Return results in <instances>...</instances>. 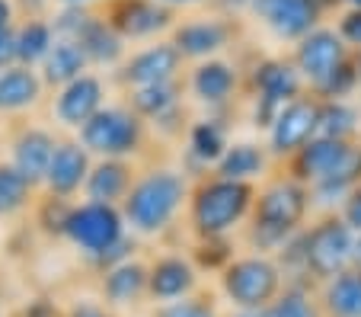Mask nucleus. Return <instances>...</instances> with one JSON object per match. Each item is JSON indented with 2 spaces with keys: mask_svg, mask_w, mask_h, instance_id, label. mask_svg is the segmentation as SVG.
Instances as JSON below:
<instances>
[{
  "mask_svg": "<svg viewBox=\"0 0 361 317\" xmlns=\"http://www.w3.org/2000/svg\"><path fill=\"white\" fill-rule=\"evenodd\" d=\"M90 170H93V154L77 141V135L74 138H58L55 157H51V164H48L42 189L51 193V196H61V199L83 196Z\"/></svg>",
  "mask_w": 361,
  "mask_h": 317,
  "instance_id": "nucleus-19",
  "label": "nucleus"
},
{
  "mask_svg": "<svg viewBox=\"0 0 361 317\" xmlns=\"http://www.w3.org/2000/svg\"><path fill=\"white\" fill-rule=\"evenodd\" d=\"M272 167V154L266 145H256V141H231V148L224 151V157L218 160L212 173L224 179H237V183H252L259 186L262 179H269Z\"/></svg>",
  "mask_w": 361,
  "mask_h": 317,
  "instance_id": "nucleus-24",
  "label": "nucleus"
},
{
  "mask_svg": "<svg viewBox=\"0 0 361 317\" xmlns=\"http://www.w3.org/2000/svg\"><path fill=\"white\" fill-rule=\"evenodd\" d=\"M20 64V52H16V29L0 35V74Z\"/></svg>",
  "mask_w": 361,
  "mask_h": 317,
  "instance_id": "nucleus-43",
  "label": "nucleus"
},
{
  "mask_svg": "<svg viewBox=\"0 0 361 317\" xmlns=\"http://www.w3.org/2000/svg\"><path fill=\"white\" fill-rule=\"evenodd\" d=\"M195 292H202V273L189 253L170 250L147 260V301H154V308L189 298Z\"/></svg>",
  "mask_w": 361,
  "mask_h": 317,
  "instance_id": "nucleus-16",
  "label": "nucleus"
},
{
  "mask_svg": "<svg viewBox=\"0 0 361 317\" xmlns=\"http://www.w3.org/2000/svg\"><path fill=\"white\" fill-rule=\"evenodd\" d=\"M355 64H358V74H361V49L355 52Z\"/></svg>",
  "mask_w": 361,
  "mask_h": 317,
  "instance_id": "nucleus-53",
  "label": "nucleus"
},
{
  "mask_svg": "<svg viewBox=\"0 0 361 317\" xmlns=\"http://www.w3.org/2000/svg\"><path fill=\"white\" fill-rule=\"evenodd\" d=\"M300 244H304V266L307 276L317 285L329 282L333 276L345 273L352 266V250H355V231L342 221L339 212H320L304 231H300Z\"/></svg>",
  "mask_w": 361,
  "mask_h": 317,
  "instance_id": "nucleus-7",
  "label": "nucleus"
},
{
  "mask_svg": "<svg viewBox=\"0 0 361 317\" xmlns=\"http://www.w3.org/2000/svg\"><path fill=\"white\" fill-rule=\"evenodd\" d=\"M352 55L355 52L348 49V42L339 35V29L323 23V26H317L314 32L304 35V39L294 45L291 61H294V68L300 71V77H304L307 90H314V87H320L336 68H342Z\"/></svg>",
  "mask_w": 361,
  "mask_h": 317,
  "instance_id": "nucleus-13",
  "label": "nucleus"
},
{
  "mask_svg": "<svg viewBox=\"0 0 361 317\" xmlns=\"http://www.w3.org/2000/svg\"><path fill=\"white\" fill-rule=\"evenodd\" d=\"M35 189L39 186L29 177H23L10 160H0V218H13L32 208L39 199Z\"/></svg>",
  "mask_w": 361,
  "mask_h": 317,
  "instance_id": "nucleus-31",
  "label": "nucleus"
},
{
  "mask_svg": "<svg viewBox=\"0 0 361 317\" xmlns=\"http://www.w3.org/2000/svg\"><path fill=\"white\" fill-rule=\"evenodd\" d=\"M361 135V109L352 100H320V138L333 141H358Z\"/></svg>",
  "mask_w": 361,
  "mask_h": 317,
  "instance_id": "nucleus-32",
  "label": "nucleus"
},
{
  "mask_svg": "<svg viewBox=\"0 0 361 317\" xmlns=\"http://www.w3.org/2000/svg\"><path fill=\"white\" fill-rule=\"evenodd\" d=\"M246 90H250V103H252L250 109L252 125L269 131L275 116L281 112V106H288L291 100L307 93V83L300 77V71L294 68L291 58L266 55L256 58L252 68L246 71Z\"/></svg>",
  "mask_w": 361,
  "mask_h": 317,
  "instance_id": "nucleus-6",
  "label": "nucleus"
},
{
  "mask_svg": "<svg viewBox=\"0 0 361 317\" xmlns=\"http://www.w3.org/2000/svg\"><path fill=\"white\" fill-rule=\"evenodd\" d=\"M269 317H326L320 308L317 285H285L272 301Z\"/></svg>",
  "mask_w": 361,
  "mask_h": 317,
  "instance_id": "nucleus-34",
  "label": "nucleus"
},
{
  "mask_svg": "<svg viewBox=\"0 0 361 317\" xmlns=\"http://www.w3.org/2000/svg\"><path fill=\"white\" fill-rule=\"evenodd\" d=\"M55 148H58V135L51 128H45V125H23L13 135V141H10V164L23 177L32 179L35 186H42L48 164L55 157Z\"/></svg>",
  "mask_w": 361,
  "mask_h": 317,
  "instance_id": "nucleus-20",
  "label": "nucleus"
},
{
  "mask_svg": "<svg viewBox=\"0 0 361 317\" xmlns=\"http://www.w3.org/2000/svg\"><path fill=\"white\" fill-rule=\"evenodd\" d=\"M160 4H166V7H173L179 13V10H185V7H204V4L212 7L214 0H160Z\"/></svg>",
  "mask_w": 361,
  "mask_h": 317,
  "instance_id": "nucleus-48",
  "label": "nucleus"
},
{
  "mask_svg": "<svg viewBox=\"0 0 361 317\" xmlns=\"http://www.w3.org/2000/svg\"><path fill=\"white\" fill-rule=\"evenodd\" d=\"M185 97V77L183 80H170V83H154V87H141L125 93V103L137 112L147 125H154L157 119H164L166 112L179 109Z\"/></svg>",
  "mask_w": 361,
  "mask_h": 317,
  "instance_id": "nucleus-28",
  "label": "nucleus"
},
{
  "mask_svg": "<svg viewBox=\"0 0 361 317\" xmlns=\"http://www.w3.org/2000/svg\"><path fill=\"white\" fill-rule=\"evenodd\" d=\"M310 215H314L310 186H304L291 173H272L256 189V205L240 237L252 253L275 256L294 234L310 225Z\"/></svg>",
  "mask_w": 361,
  "mask_h": 317,
  "instance_id": "nucleus-1",
  "label": "nucleus"
},
{
  "mask_svg": "<svg viewBox=\"0 0 361 317\" xmlns=\"http://www.w3.org/2000/svg\"><path fill=\"white\" fill-rule=\"evenodd\" d=\"M64 317H118V314L106 308L99 298H87V301H77L71 311H64Z\"/></svg>",
  "mask_w": 361,
  "mask_h": 317,
  "instance_id": "nucleus-42",
  "label": "nucleus"
},
{
  "mask_svg": "<svg viewBox=\"0 0 361 317\" xmlns=\"http://www.w3.org/2000/svg\"><path fill=\"white\" fill-rule=\"evenodd\" d=\"M252 7V0H214L212 10L221 16H233V20H240V16H246Z\"/></svg>",
  "mask_w": 361,
  "mask_h": 317,
  "instance_id": "nucleus-46",
  "label": "nucleus"
},
{
  "mask_svg": "<svg viewBox=\"0 0 361 317\" xmlns=\"http://www.w3.org/2000/svg\"><path fill=\"white\" fill-rule=\"evenodd\" d=\"M243 87L246 77L240 64L227 61V58H208V61H198L185 71V93L208 112L227 109Z\"/></svg>",
  "mask_w": 361,
  "mask_h": 317,
  "instance_id": "nucleus-14",
  "label": "nucleus"
},
{
  "mask_svg": "<svg viewBox=\"0 0 361 317\" xmlns=\"http://www.w3.org/2000/svg\"><path fill=\"white\" fill-rule=\"evenodd\" d=\"M218 289L233 311H269L285 289V273L266 253H237L218 276Z\"/></svg>",
  "mask_w": 361,
  "mask_h": 317,
  "instance_id": "nucleus-5",
  "label": "nucleus"
},
{
  "mask_svg": "<svg viewBox=\"0 0 361 317\" xmlns=\"http://www.w3.org/2000/svg\"><path fill=\"white\" fill-rule=\"evenodd\" d=\"M352 141H333L317 135L310 145H304L291 160L285 164V173H291L294 179H300L304 186H317L320 179H326L329 173L339 167V160L345 157Z\"/></svg>",
  "mask_w": 361,
  "mask_h": 317,
  "instance_id": "nucleus-23",
  "label": "nucleus"
},
{
  "mask_svg": "<svg viewBox=\"0 0 361 317\" xmlns=\"http://www.w3.org/2000/svg\"><path fill=\"white\" fill-rule=\"evenodd\" d=\"M74 199H61V196H39L32 205V218H35V228L42 231L45 237H51V241H61V237H68V221L71 215H74Z\"/></svg>",
  "mask_w": 361,
  "mask_h": 317,
  "instance_id": "nucleus-33",
  "label": "nucleus"
},
{
  "mask_svg": "<svg viewBox=\"0 0 361 317\" xmlns=\"http://www.w3.org/2000/svg\"><path fill=\"white\" fill-rule=\"evenodd\" d=\"M39 74H42V80H45V87L61 90V87H68L71 80H77V77L90 74V58L83 55V49L77 42L58 39L55 49L48 52V58L42 61Z\"/></svg>",
  "mask_w": 361,
  "mask_h": 317,
  "instance_id": "nucleus-27",
  "label": "nucleus"
},
{
  "mask_svg": "<svg viewBox=\"0 0 361 317\" xmlns=\"http://www.w3.org/2000/svg\"><path fill=\"white\" fill-rule=\"evenodd\" d=\"M77 45H80L83 55L90 58V68H112L116 71L118 64L128 58V42L106 23L102 10L93 13V20L87 23V29H83L80 39H77Z\"/></svg>",
  "mask_w": 361,
  "mask_h": 317,
  "instance_id": "nucleus-26",
  "label": "nucleus"
},
{
  "mask_svg": "<svg viewBox=\"0 0 361 317\" xmlns=\"http://www.w3.org/2000/svg\"><path fill=\"white\" fill-rule=\"evenodd\" d=\"M55 0H13L16 13L23 16V20H45V10L51 7Z\"/></svg>",
  "mask_w": 361,
  "mask_h": 317,
  "instance_id": "nucleus-45",
  "label": "nucleus"
},
{
  "mask_svg": "<svg viewBox=\"0 0 361 317\" xmlns=\"http://www.w3.org/2000/svg\"><path fill=\"white\" fill-rule=\"evenodd\" d=\"M166 39L176 45V52L185 58V64H198L208 58H221V52H227L231 45H237L240 39V20L221 13H198L185 16L173 26V32Z\"/></svg>",
  "mask_w": 361,
  "mask_h": 317,
  "instance_id": "nucleus-8",
  "label": "nucleus"
},
{
  "mask_svg": "<svg viewBox=\"0 0 361 317\" xmlns=\"http://www.w3.org/2000/svg\"><path fill=\"white\" fill-rule=\"evenodd\" d=\"M137 173V160H93V170L87 177V186H83V199L87 202H99V205H118L128 199L131 186H135Z\"/></svg>",
  "mask_w": 361,
  "mask_h": 317,
  "instance_id": "nucleus-21",
  "label": "nucleus"
},
{
  "mask_svg": "<svg viewBox=\"0 0 361 317\" xmlns=\"http://www.w3.org/2000/svg\"><path fill=\"white\" fill-rule=\"evenodd\" d=\"M20 317H64V311L51 298H32V301L23 304Z\"/></svg>",
  "mask_w": 361,
  "mask_h": 317,
  "instance_id": "nucleus-44",
  "label": "nucleus"
},
{
  "mask_svg": "<svg viewBox=\"0 0 361 317\" xmlns=\"http://www.w3.org/2000/svg\"><path fill=\"white\" fill-rule=\"evenodd\" d=\"M227 148H231V125H227L218 112L192 119L189 131H185V167L195 170L192 179L212 173L214 167H218V160L224 157Z\"/></svg>",
  "mask_w": 361,
  "mask_h": 317,
  "instance_id": "nucleus-18",
  "label": "nucleus"
},
{
  "mask_svg": "<svg viewBox=\"0 0 361 317\" xmlns=\"http://www.w3.org/2000/svg\"><path fill=\"white\" fill-rule=\"evenodd\" d=\"M16 7H13V0H0V35L10 32V29H16Z\"/></svg>",
  "mask_w": 361,
  "mask_h": 317,
  "instance_id": "nucleus-47",
  "label": "nucleus"
},
{
  "mask_svg": "<svg viewBox=\"0 0 361 317\" xmlns=\"http://www.w3.org/2000/svg\"><path fill=\"white\" fill-rule=\"evenodd\" d=\"M326 317H361V273L348 266L317 289Z\"/></svg>",
  "mask_w": 361,
  "mask_h": 317,
  "instance_id": "nucleus-29",
  "label": "nucleus"
},
{
  "mask_svg": "<svg viewBox=\"0 0 361 317\" xmlns=\"http://www.w3.org/2000/svg\"><path fill=\"white\" fill-rule=\"evenodd\" d=\"M352 269L361 273V234H355V250H352Z\"/></svg>",
  "mask_w": 361,
  "mask_h": 317,
  "instance_id": "nucleus-50",
  "label": "nucleus"
},
{
  "mask_svg": "<svg viewBox=\"0 0 361 317\" xmlns=\"http://www.w3.org/2000/svg\"><path fill=\"white\" fill-rule=\"evenodd\" d=\"M135 256H137V237L128 234V237H122L116 247H109V250H102V253L90 256L87 263L102 276V273H109V269H116V266H122V263L135 260Z\"/></svg>",
  "mask_w": 361,
  "mask_h": 317,
  "instance_id": "nucleus-39",
  "label": "nucleus"
},
{
  "mask_svg": "<svg viewBox=\"0 0 361 317\" xmlns=\"http://www.w3.org/2000/svg\"><path fill=\"white\" fill-rule=\"evenodd\" d=\"M358 87H361V74H358V64H355V55H352L345 64H342V68H336L333 74H329L320 87L310 90V93H314L317 100H323V103H333V100L355 97V93H358Z\"/></svg>",
  "mask_w": 361,
  "mask_h": 317,
  "instance_id": "nucleus-36",
  "label": "nucleus"
},
{
  "mask_svg": "<svg viewBox=\"0 0 361 317\" xmlns=\"http://www.w3.org/2000/svg\"><path fill=\"white\" fill-rule=\"evenodd\" d=\"M99 301L109 311L137 308L147 301V260L135 256V260L122 263V266L109 269L99 276Z\"/></svg>",
  "mask_w": 361,
  "mask_h": 317,
  "instance_id": "nucleus-22",
  "label": "nucleus"
},
{
  "mask_svg": "<svg viewBox=\"0 0 361 317\" xmlns=\"http://www.w3.org/2000/svg\"><path fill=\"white\" fill-rule=\"evenodd\" d=\"M45 80H42L39 68H16L0 74V116H16V112H29L42 103L45 97Z\"/></svg>",
  "mask_w": 361,
  "mask_h": 317,
  "instance_id": "nucleus-25",
  "label": "nucleus"
},
{
  "mask_svg": "<svg viewBox=\"0 0 361 317\" xmlns=\"http://www.w3.org/2000/svg\"><path fill=\"white\" fill-rule=\"evenodd\" d=\"M266 148L272 154V160H291L304 145L320 135V100L307 90L304 97L291 100L288 106H281V112L275 116L272 128L266 131Z\"/></svg>",
  "mask_w": 361,
  "mask_h": 317,
  "instance_id": "nucleus-12",
  "label": "nucleus"
},
{
  "mask_svg": "<svg viewBox=\"0 0 361 317\" xmlns=\"http://www.w3.org/2000/svg\"><path fill=\"white\" fill-rule=\"evenodd\" d=\"M93 13H96V10H90V7H58L55 16H51L55 35H58V39L77 42V39H80V32L87 29V23L93 20Z\"/></svg>",
  "mask_w": 361,
  "mask_h": 317,
  "instance_id": "nucleus-38",
  "label": "nucleus"
},
{
  "mask_svg": "<svg viewBox=\"0 0 361 317\" xmlns=\"http://www.w3.org/2000/svg\"><path fill=\"white\" fill-rule=\"evenodd\" d=\"M77 141L93 154V160H137L150 141V125L125 100L106 103L80 131Z\"/></svg>",
  "mask_w": 361,
  "mask_h": 317,
  "instance_id": "nucleus-4",
  "label": "nucleus"
},
{
  "mask_svg": "<svg viewBox=\"0 0 361 317\" xmlns=\"http://www.w3.org/2000/svg\"><path fill=\"white\" fill-rule=\"evenodd\" d=\"M256 189L259 186L224 179L218 173H204V177L192 179L189 205H185V228H189L192 241L240 234L256 205Z\"/></svg>",
  "mask_w": 361,
  "mask_h": 317,
  "instance_id": "nucleus-3",
  "label": "nucleus"
},
{
  "mask_svg": "<svg viewBox=\"0 0 361 317\" xmlns=\"http://www.w3.org/2000/svg\"><path fill=\"white\" fill-rule=\"evenodd\" d=\"M339 35L348 42V49L358 52L361 49V10H342L339 20H336Z\"/></svg>",
  "mask_w": 361,
  "mask_h": 317,
  "instance_id": "nucleus-40",
  "label": "nucleus"
},
{
  "mask_svg": "<svg viewBox=\"0 0 361 317\" xmlns=\"http://www.w3.org/2000/svg\"><path fill=\"white\" fill-rule=\"evenodd\" d=\"M154 317H224L218 308V298L212 292H195L189 298H179L170 304H157Z\"/></svg>",
  "mask_w": 361,
  "mask_h": 317,
  "instance_id": "nucleus-37",
  "label": "nucleus"
},
{
  "mask_svg": "<svg viewBox=\"0 0 361 317\" xmlns=\"http://www.w3.org/2000/svg\"><path fill=\"white\" fill-rule=\"evenodd\" d=\"M192 179L189 173L166 164L141 167L128 199L122 202L125 225L135 237H160L179 221L189 205Z\"/></svg>",
  "mask_w": 361,
  "mask_h": 317,
  "instance_id": "nucleus-2",
  "label": "nucleus"
},
{
  "mask_svg": "<svg viewBox=\"0 0 361 317\" xmlns=\"http://www.w3.org/2000/svg\"><path fill=\"white\" fill-rule=\"evenodd\" d=\"M192 263L198 266V273H214L221 276L231 260L237 256V244L233 237H208V241H192V250H189Z\"/></svg>",
  "mask_w": 361,
  "mask_h": 317,
  "instance_id": "nucleus-35",
  "label": "nucleus"
},
{
  "mask_svg": "<svg viewBox=\"0 0 361 317\" xmlns=\"http://www.w3.org/2000/svg\"><path fill=\"white\" fill-rule=\"evenodd\" d=\"M339 215H342V221H345V225L355 231V234H361V186H355L352 193L345 196V202H342Z\"/></svg>",
  "mask_w": 361,
  "mask_h": 317,
  "instance_id": "nucleus-41",
  "label": "nucleus"
},
{
  "mask_svg": "<svg viewBox=\"0 0 361 317\" xmlns=\"http://www.w3.org/2000/svg\"><path fill=\"white\" fill-rule=\"evenodd\" d=\"M250 16H256L275 39L298 45L304 35L323 26L326 4L323 0H252Z\"/></svg>",
  "mask_w": 361,
  "mask_h": 317,
  "instance_id": "nucleus-15",
  "label": "nucleus"
},
{
  "mask_svg": "<svg viewBox=\"0 0 361 317\" xmlns=\"http://www.w3.org/2000/svg\"><path fill=\"white\" fill-rule=\"evenodd\" d=\"M183 77H185V58L179 55L170 39L147 42L144 49L128 52V58L112 71V80H116L125 93L141 90V87H154V83L183 80Z\"/></svg>",
  "mask_w": 361,
  "mask_h": 317,
  "instance_id": "nucleus-9",
  "label": "nucleus"
},
{
  "mask_svg": "<svg viewBox=\"0 0 361 317\" xmlns=\"http://www.w3.org/2000/svg\"><path fill=\"white\" fill-rule=\"evenodd\" d=\"M55 42L58 35L51 26V16L16 23V52H20V64H26V68H42L48 52L55 49Z\"/></svg>",
  "mask_w": 361,
  "mask_h": 317,
  "instance_id": "nucleus-30",
  "label": "nucleus"
},
{
  "mask_svg": "<svg viewBox=\"0 0 361 317\" xmlns=\"http://www.w3.org/2000/svg\"><path fill=\"white\" fill-rule=\"evenodd\" d=\"M58 7H90V10H96V7H106L109 0H55Z\"/></svg>",
  "mask_w": 361,
  "mask_h": 317,
  "instance_id": "nucleus-49",
  "label": "nucleus"
},
{
  "mask_svg": "<svg viewBox=\"0 0 361 317\" xmlns=\"http://www.w3.org/2000/svg\"><path fill=\"white\" fill-rule=\"evenodd\" d=\"M106 23L122 35L125 42H157L173 32L179 13L160 0H109L99 7Z\"/></svg>",
  "mask_w": 361,
  "mask_h": 317,
  "instance_id": "nucleus-11",
  "label": "nucleus"
},
{
  "mask_svg": "<svg viewBox=\"0 0 361 317\" xmlns=\"http://www.w3.org/2000/svg\"><path fill=\"white\" fill-rule=\"evenodd\" d=\"M224 317H269V311H231Z\"/></svg>",
  "mask_w": 361,
  "mask_h": 317,
  "instance_id": "nucleus-51",
  "label": "nucleus"
},
{
  "mask_svg": "<svg viewBox=\"0 0 361 317\" xmlns=\"http://www.w3.org/2000/svg\"><path fill=\"white\" fill-rule=\"evenodd\" d=\"M109 103V83L99 74H83L77 80H71L68 87L55 90L51 100V119L68 131H80L102 106Z\"/></svg>",
  "mask_w": 361,
  "mask_h": 317,
  "instance_id": "nucleus-17",
  "label": "nucleus"
},
{
  "mask_svg": "<svg viewBox=\"0 0 361 317\" xmlns=\"http://www.w3.org/2000/svg\"><path fill=\"white\" fill-rule=\"evenodd\" d=\"M339 7H345V10H361V0H339Z\"/></svg>",
  "mask_w": 361,
  "mask_h": 317,
  "instance_id": "nucleus-52",
  "label": "nucleus"
},
{
  "mask_svg": "<svg viewBox=\"0 0 361 317\" xmlns=\"http://www.w3.org/2000/svg\"><path fill=\"white\" fill-rule=\"evenodd\" d=\"M128 225H125V215L118 205H99V202H77L74 215L68 221V237L83 256H96L102 250L116 247L122 237H128Z\"/></svg>",
  "mask_w": 361,
  "mask_h": 317,
  "instance_id": "nucleus-10",
  "label": "nucleus"
}]
</instances>
